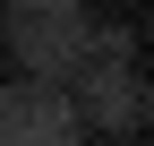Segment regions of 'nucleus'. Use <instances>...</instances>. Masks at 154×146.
<instances>
[{
  "label": "nucleus",
  "instance_id": "obj_1",
  "mask_svg": "<svg viewBox=\"0 0 154 146\" xmlns=\"http://www.w3.org/2000/svg\"><path fill=\"white\" fill-rule=\"evenodd\" d=\"M86 0H0V34H9L26 78H77L86 69Z\"/></svg>",
  "mask_w": 154,
  "mask_h": 146
},
{
  "label": "nucleus",
  "instance_id": "obj_2",
  "mask_svg": "<svg viewBox=\"0 0 154 146\" xmlns=\"http://www.w3.org/2000/svg\"><path fill=\"white\" fill-rule=\"evenodd\" d=\"M86 120H77V95L60 78H26L17 69L0 86V146H77Z\"/></svg>",
  "mask_w": 154,
  "mask_h": 146
},
{
  "label": "nucleus",
  "instance_id": "obj_3",
  "mask_svg": "<svg viewBox=\"0 0 154 146\" xmlns=\"http://www.w3.org/2000/svg\"><path fill=\"white\" fill-rule=\"evenodd\" d=\"M69 95H77V120L103 129V138L146 129V78H137V60H86L69 78Z\"/></svg>",
  "mask_w": 154,
  "mask_h": 146
},
{
  "label": "nucleus",
  "instance_id": "obj_4",
  "mask_svg": "<svg viewBox=\"0 0 154 146\" xmlns=\"http://www.w3.org/2000/svg\"><path fill=\"white\" fill-rule=\"evenodd\" d=\"M86 60H137V34L128 26H86Z\"/></svg>",
  "mask_w": 154,
  "mask_h": 146
}]
</instances>
